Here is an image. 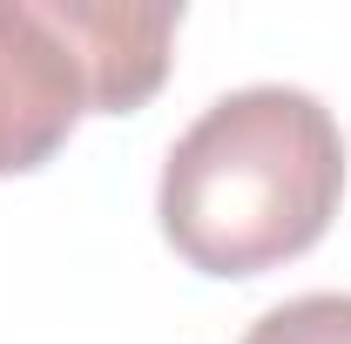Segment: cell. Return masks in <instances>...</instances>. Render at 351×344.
I'll return each mask as SVG.
<instances>
[{"instance_id": "3", "label": "cell", "mask_w": 351, "mask_h": 344, "mask_svg": "<svg viewBox=\"0 0 351 344\" xmlns=\"http://www.w3.org/2000/svg\"><path fill=\"white\" fill-rule=\"evenodd\" d=\"M243 344H351V291H311L263 310Z\"/></svg>"}, {"instance_id": "1", "label": "cell", "mask_w": 351, "mask_h": 344, "mask_svg": "<svg viewBox=\"0 0 351 344\" xmlns=\"http://www.w3.org/2000/svg\"><path fill=\"white\" fill-rule=\"evenodd\" d=\"M345 196L338 115L284 82L217 95L176 135L156 216L203 277H263L324 243Z\"/></svg>"}, {"instance_id": "2", "label": "cell", "mask_w": 351, "mask_h": 344, "mask_svg": "<svg viewBox=\"0 0 351 344\" xmlns=\"http://www.w3.org/2000/svg\"><path fill=\"white\" fill-rule=\"evenodd\" d=\"M182 7L0 0V175L61 156L82 115H135L169 82Z\"/></svg>"}]
</instances>
